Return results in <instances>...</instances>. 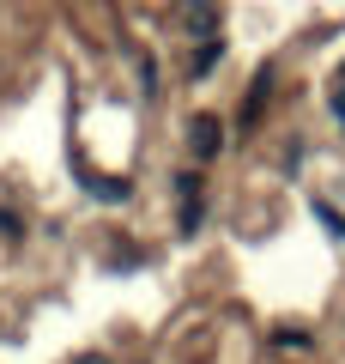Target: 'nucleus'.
<instances>
[{"label": "nucleus", "instance_id": "4", "mask_svg": "<svg viewBox=\"0 0 345 364\" xmlns=\"http://www.w3.org/2000/svg\"><path fill=\"white\" fill-rule=\"evenodd\" d=\"M333 116H339V122H345V85H339V91H333Z\"/></svg>", "mask_w": 345, "mask_h": 364}, {"label": "nucleus", "instance_id": "3", "mask_svg": "<svg viewBox=\"0 0 345 364\" xmlns=\"http://www.w3.org/2000/svg\"><path fill=\"white\" fill-rule=\"evenodd\" d=\"M212 67H218V43H206V49L194 55V67H188V73H194V79H206V73H212Z\"/></svg>", "mask_w": 345, "mask_h": 364}, {"label": "nucleus", "instance_id": "1", "mask_svg": "<svg viewBox=\"0 0 345 364\" xmlns=\"http://www.w3.org/2000/svg\"><path fill=\"white\" fill-rule=\"evenodd\" d=\"M267 91H273V67H261V73H255V91H248V104H243V128H255V122H261Z\"/></svg>", "mask_w": 345, "mask_h": 364}, {"label": "nucleus", "instance_id": "2", "mask_svg": "<svg viewBox=\"0 0 345 364\" xmlns=\"http://www.w3.org/2000/svg\"><path fill=\"white\" fill-rule=\"evenodd\" d=\"M188 140H194V152H200V158H212V152H218V122H212V116H194Z\"/></svg>", "mask_w": 345, "mask_h": 364}]
</instances>
